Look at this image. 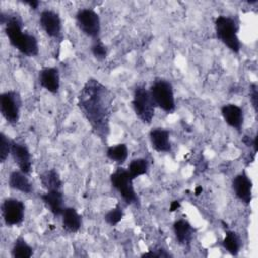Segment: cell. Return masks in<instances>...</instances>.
I'll use <instances>...</instances> for the list:
<instances>
[{"label": "cell", "mask_w": 258, "mask_h": 258, "mask_svg": "<svg viewBox=\"0 0 258 258\" xmlns=\"http://www.w3.org/2000/svg\"><path fill=\"white\" fill-rule=\"evenodd\" d=\"M113 100L112 92L94 78L87 80L78 95V107L94 133L103 141L110 133Z\"/></svg>", "instance_id": "6da1fadb"}, {"label": "cell", "mask_w": 258, "mask_h": 258, "mask_svg": "<svg viewBox=\"0 0 258 258\" xmlns=\"http://www.w3.org/2000/svg\"><path fill=\"white\" fill-rule=\"evenodd\" d=\"M0 22L4 25L5 34L10 44L22 54L33 57L39 52L37 38L26 31H23V22L17 14H6L1 11Z\"/></svg>", "instance_id": "7a4b0ae2"}, {"label": "cell", "mask_w": 258, "mask_h": 258, "mask_svg": "<svg viewBox=\"0 0 258 258\" xmlns=\"http://www.w3.org/2000/svg\"><path fill=\"white\" fill-rule=\"evenodd\" d=\"M217 37L233 52L238 53L241 49V42L238 37V24L232 17L220 15L215 20Z\"/></svg>", "instance_id": "3957f363"}, {"label": "cell", "mask_w": 258, "mask_h": 258, "mask_svg": "<svg viewBox=\"0 0 258 258\" xmlns=\"http://www.w3.org/2000/svg\"><path fill=\"white\" fill-rule=\"evenodd\" d=\"M150 95L156 107L170 114L175 110L174 92L171 83L162 78H156L150 88Z\"/></svg>", "instance_id": "277c9868"}, {"label": "cell", "mask_w": 258, "mask_h": 258, "mask_svg": "<svg viewBox=\"0 0 258 258\" xmlns=\"http://www.w3.org/2000/svg\"><path fill=\"white\" fill-rule=\"evenodd\" d=\"M132 107L135 115L144 124H151L155 113V104L149 90L144 85H137L133 92Z\"/></svg>", "instance_id": "5b68a950"}, {"label": "cell", "mask_w": 258, "mask_h": 258, "mask_svg": "<svg viewBox=\"0 0 258 258\" xmlns=\"http://www.w3.org/2000/svg\"><path fill=\"white\" fill-rule=\"evenodd\" d=\"M133 178L128 169L118 167L111 175L110 181L112 186L119 192L122 199L130 205L139 204V199L133 187Z\"/></svg>", "instance_id": "8992f818"}, {"label": "cell", "mask_w": 258, "mask_h": 258, "mask_svg": "<svg viewBox=\"0 0 258 258\" xmlns=\"http://www.w3.org/2000/svg\"><path fill=\"white\" fill-rule=\"evenodd\" d=\"M22 100L18 92L9 90L0 95V111L7 123L14 125L19 121Z\"/></svg>", "instance_id": "52a82bcc"}, {"label": "cell", "mask_w": 258, "mask_h": 258, "mask_svg": "<svg viewBox=\"0 0 258 258\" xmlns=\"http://www.w3.org/2000/svg\"><path fill=\"white\" fill-rule=\"evenodd\" d=\"M76 23L79 29L88 37L99 38L101 31V21L99 14L91 8L80 9L76 14Z\"/></svg>", "instance_id": "ba28073f"}, {"label": "cell", "mask_w": 258, "mask_h": 258, "mask_svg": "<svg viewBox=\"0 0 258 258\" xmlns=\"http://www.w3.org/2000/svg\"><path fill=\"white\" fill-rule=\"evenodd\" d=\"M1 212L3 221L7 226H17L24 220L25 205L18 199L7 198L2 202Z\"/></svg>", "instance_id": "9c48e42d"}, {"label": "cell", "mask_w": 258, "mask_h": 258, "mask_svg": "<svg viewBox=\"0 0 258 258\" xmlns=\"http://www.w3.org/2000/svg\"><path fill=\"white\" fill-rule=\"evenodd\" d=\"M10 154L14 162L17 164L19 170H21L25 174H29L32 167V161L30 151L26 144L18 142L16 140H11Z\"/></svg>", "instance_id": "30bf717a"}, {"label": "cell", "mask_w": 258, "mask_h": 258, "mask_svg": "<svg viewBox=\"0 0 258 258\" xmlns=\"http://www.w3.org/2000/svg\"><path fill=\"white\" fill-rule=\"evenodd\" d=\"M232 188L236 197L245 205H249L252 201L253 183L248 174L243 171L237 174L232 180Z\"/></svg>", "instance_id": "8fae6325"}, {"label": "cell", "mask_w": 258, "mask_h": 258, "mask_svg": "<svg viewBox=\"0 0 258 258\" xmlns=\"http://www.w3.org/2000/svg\"><path fill=\"white\" fill-rule=\"evenodd\" d=\"M39 23L48 36L57 38L60 35L61 20L55 11L50 9L42 10L39 15Z\"/></svg>", "instance_id": "7c38bea8"}, {"label": "cell", "mask_w": 258, "mask_h": 258, "mask_svg": "<svg viewBox=\"0 0 258 258\" xmlns=\"http://www.w3.org/2000/svg\"><path fill=\"white\" fill-rule=\"evenodd\" d=\"M38 81L40 86L47 92L55 94L58 92L60 86V78L58 69L53 67H46L39 71Z\"/></svg>", "instance_id": "4fadbf2b"}, {"label": "cell", "mask_w": 258, "mask_h": 258, "mask_svg": "<svg viewBox=\"0 0 258 258\" xmlns=\"http://www.w3.org/2000/svg\"><path fill=\"white\" fill-rule=\"evenodd\" d=\"M170 133L164 128H153L149 132V139L152 148L157 152H170Z\"/></svg>", "instance_id": "5bb4252c"}, {"label": "cell", "mask_w": 258, "mask_h": 258, "mask_svg": "<svg viewBox=\"0 0 258 258\" xmlns=\"http://www.w3.org/2000/svg\"><path fill=\"white\" fill-rule=\"evenodd\" d=\"M222 116L225 122L232 128L240 130L244 122V113L242 108L235 104H226L221 108Z\"/></svg>", "instance_id": "9a60e30c"}, {"label": "cell", "mask_w": 258, "mask_h": 258, "mask_svg": "<svg viewBox=\"0 0 258 258\" xmlns=\"http://www.w3.org/2000/svg\"><path fill=\"white\" fill-rule=\"evenodd\" d=\"M40 199L53 216H61L66 207L63 206V195L60 189L46 190V192L40 195Z\"/></svg>", "instance_id": "2e32d148"}, {"label": "cell", "mask_w": 258, "mask_h": 258, "mask_svg": "<svg viewBox=\"0 0 258 258\" xmlns=\"http://www.w3.org/2000/svg\"><path fill=\"white\" fill-rule=\"evenodd\" d=\"M62 228L69 233H77L82 227V216L75 208L66 207L61 214Z\"/></svg>", "instance_id": "e0dca14e"}, {"label": "cell", "mask_w": 258, "mask_h": 258, "mask_svg": "<svg viewBox=\"0 0 258 258\" xmlns=\"http://www.w3.org/2000/svg\"><path fill=\"white\" fill-rule=\"evenodd\" d=\"M9 187L15 190H18L23 194H30L32 191V184L29 181L28 177L21 170H14L9 174L8 177Z\"/></svg>", "instance_id": "ac0fdd59"}, {"label": "cell", "mask_w": 258, "mask_h": 258, "mask_svg": "<svg viewBox=\"0 0 258 258\" xmlns=\"http://www.w3.org/2000/svg\"><path fill=\"white\" fill-rule=\"evenodd\" d=\"M173 232L177 242L180 245L182 246L189 245L194 236V229L186 220L180 219L175 221L173 224Z\"/></svg>", "instance_id": "d6986e66"}, {"label": "cell", "mask_w": 258, "mask_h": 258, "mask_svg": "<svg viewBox=\"0 0 258 258\" xmlns=\"http://www.w3.org/2000/svg\"><path fill=\"white\" fill-rule=\"evenodd\" d=\"M39 180L42 184V186L46 190H51V189H60L62 187V182L59 177L58 172L54 169H47L43 173L39 175Z\"/></svg>", "instance_id": "ffe728a7"}, {"label": "cell", "mask_w": 258, "mask_h": 258, "mask_svg": "<svg viewBox=\"0 0 258 258\" xmlns=\"http://www.w3.org/2000/svg\"><path fill=\"white\" fill-rule=\"evenodd\" d=\"M106 155L110 160L122 164L128 157V147L125 143H118L109 146L106 151Z\"/></svg>", "instance_id": "44dd1931"}, {"label": "cell", "mask_w": 258, "mask_h": 258, "mask_svg": "<svg viewBox=\"0 0 258 258\" xmlns=\"http://www.w3.org/2000/svg\"><path fill=\"white\" fill-rule=\"evenodd\" d=\"M32 255V247L22 237H18L11 249V256L13 258H30Z\"/></svg>", "instance_id": "7402d4cb"}, {"label": "cell", "mask_w": 258, "mask_h": 258, "mask_svg": "<svg viewBox=\"0 0 258 258\" xmlns=\"http://www.w3.org/2000/svg\"><path fill=\"white\" fill-rule=\"evenodd\" d=\"M222 245L231 255L237 256L241 248V241L239 236L235 232L227 231Z\"/></svg>", "instance_id": "603a6c76"}, {"label": "cell", "mask_w": 258, "mask_h": 258, "mask_svg": "<svg viewBox=\"0 0 258 258\" xmlns=\"http://www.w3.org/2000/svg\"><path fill=\"white\" fill-rule=\"evenodd\" d=\"M128 171L131 174L132 178L135 179L141 175H144L148 172L149 169V163L144 158H135L131 160V162L128 165Z\"/></svg>", "instance_id": "cb8c5ba5"}, {"label": "cell", "mask_w": 258, "mask_h": 258, "mask_svg": "<svg viewBox=\"0 0 258 258\" xmlns=\"http://www.w3.org/2000/svg\"><path fill=\"white\" fill-rule=\"evenodd\" d=\"M123 217H124L123 209L121 208L120 205H117L116 207L112 208L110 211H108L105 214L104 220L110 226H116V225H118L122 221Z\"/></svg>", "instance_id": "d4e9b609"}, {"label": "cell", "mask_w": 258, "mask_h": 258, "mask_svg": "<svg viewBox=\"0 0 258 258\" xmlns=\"http://www.w3.org/2000/svg\"><path fill=\"white\" fill-rule=\"evenodd\" d=\"M91 51L97 60H104L107 56L108 49L107 46L102 42V40L100 38H97L94 39V42L91 46Z\"/></svg>", "instance_id": "484cf974"}, {"label": "cell", "mask_w": 258, "mask_h": 258, "mask_svg": "<svg viewBox=\"0 0 258 258\" xmlns=\"http://www.w3.org/2000/svg\"><path fill=\"white\" fill-rule=\"evenodd\" d=\"M11 151V140L3 133H0V161L3 163Z\"/></svg>", "instance_id": "4316f807"}, {"label": "cell", "mask_w": 258, "mask_h": 258, "mask_svg": "<svg viewBox=\"0 0 258 258\" xmlns=\"http://www.w3.org/2000/svg\"><path fill=\"white\" fill-rule=\"evenodd\" d=\"M172 255L168 252H166V250L162 249V248H156V249H149L148 252H145L143 254H141V257H157V258H161V257H171Z\"/></svg>", "instance_id": "83f0119b"}, {"label": "cell", "mask_w": 258, "mask_h": 258, "mask_svg": "<svg viewBox=\"0 0 258 258\" xmlns=\"http://www.w3.org/2000/svg\"><path fill=\"white\" fill-rule=\"evenodd\" d=\"M250 101L252 103V106L255 112H257L258 111V89L255 83H252L250 85Z\"/></svg>", "instance_id": "f1b7e54d"}, {"label": "cell", "mask_w": 258, "mask_h": 258, "mask_svg": "<svg viewBox=\"0 0 258 258\" xmlns=\"http://www.w3.org/2000/svg\"><path fill=\"white\" fill-rule=\"evenodd\" d=\"M23 3L29 5V7L32 8V9H37V7H38V5H39V1H36V0H32V1H31V0H30V1H23Z\"/></svg>", "instance_id": "f546056e"}, {"label": "cell", "mask_w": 258, "mask_h": 258, "mask_svg": "<svg viewBox=\"0 0 258 258\" xmlns=\"http://www.w3.org/2000/svg\"><path fill=\"white\" fill-rule=\"evenodd\" d=\"M179 206H180L179 201H172L170 203V206H169V211L170 212H174V211H176L179 208Z\"/></svg>", "instance_id": "4dcf8cb0"}, {"label": "cell", "mask_w": 258, "mask_h": 258, "mask_svg": "<svg viewBox=\"0 0 258 258\" xmlns=\"http://www.w3.org/2000/svg\"><path fill=\"white\" fill-rule=\"evenodd\" d=\"M202 191H203L202 186H198V187L196 188V190H195V192H196V195H197V196H199L200 194H202Z\"/></svg>", "instance_id": "1f68e13d"}]
</instances>
